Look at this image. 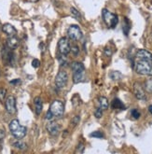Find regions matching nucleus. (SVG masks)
<instances>
[{"label": "nucleus", "mask_w": 152, "mask_h": 154, "mask_svg": "<svg viewBox=\"0 0 152 154\" xmlns=\"http://www.w3.org/2000/svg\"><path fill=\"white\" fill-rule=\"evenodd\" d=\"M58 59H59V62H60L61 65H65L64 64H66V62H67V60H66V57H65V55L61 54V56L59 57Z\"/></svg>", "instance_id": "c85d7f7f"}, {"label": "nucleus", "mask_w": 152, "mask_h": 154, "mask_svg": "<svg viewBox=\"0 0 152 154\" xmlns=\"http://www.w3.org/2000/svg\"><path fill=\"white\" fill-rule=\"evenodd\" d=\"M131 116L134 118V119H135V120H137V119H139L140 118V116H141V114H140V112L137 110L136 108H134L131 111Z\"/></svg>", "instance_id": "5701e85b"}, {"label": "nucleus", "mask_w": 152, "mask_h": 154, "mask_svg": "<svg viewBox=\"0 0 152 154\" xmlns=\"http://www.w3.org/2000/svg\"><path fill=\"white\" fill-rule=\"evenodd\" d=\"M109 77H110V79L113 80H120L122 78V75L120 72L118 71H112L110 74H109Z\"/></svg>", "instance_id": "6ab92c4d"}, {"label": "nucleus", "mask_w": 152, "mask_h": 154, "mask_svg": "<svg viewBox=\"0 0 152 154\" xmlns=\"http://www.w3.org/2000/svg\"><path fill=\"white\" fill-rule=\"evenodd\" d=\"M50 111L56 118H62L64 113V105L61 100H54L50 105Z\"/></svg>", "instance_id": "39448f33"}, {"label": "nucleus", "mask_w": 152, "mask_h": 154, "mask_svg": "<svg viewBox=\"0 0 152 154\" xmlns=\"http://www.w3.org/2000/svg\"><path fill=\"white\" fill-rule=\"evenodd\" d=\"M20 45V41L16 37V36L13 37H9L7 39V46L11 50H16L17 48Z\"/></svg>", "instance_id": "4468645a"}, {"label": "nucleus", "mask_w": 152, "mask_h": 154, "mask_svg": "<svg viewBox=\"0 0 152 154\" xmlns=\"http://www.w3.org/2000/svg\"><path fill=\"white\" fill-rule=\"evenodd\" d=\"M46 129H47V132L52 136H57L61 132L60 124L55 122H51V121H50V122L46 125Z\"/></svg>", "instance_id": "9d476101"}, {"label": "nucleus", "mask_w": 152, "mask_h": 154, "mask_svg": "<svg viewBox=\"0 0 152 154\" xmlns=\"http://www.w3.org/2000/svg\"><path fill=\"white\" fill-rule=\"evenodd\" d=\"M98 103H99V108L102 110H106L108 108V100L104 97V96H100L98 98Z\"/></svg>", "instance_id": "dca6fc26"}, {"label": "nucleus", "mask_w": 152, "mask_h": 154, "mask_svg": "<svg viewBox=\"0 0 152 154\" xmlns=\"http://www.w3.org/2000/svg\"><path fill=\"white\" fill-rule=\"evenodd\" d=\"M136 58L137 59H142V60H146L152 63V53L150 51H146V50H139L136 52Z\"/></svg>", "instance_id": "f8f14e48"}, {"label": "nucleus", "mask_w": 152, "mask_h": 154, "mask_svg": "<svg viewBox=\"0 0 152 154\" xmlns=\"http://www.w3.org/2000/svg\"><path fill=\"white\" fill-rule=\"evenodd\" d=\"M145 90L148 94H152V79H148L145 82Z\"/></svg>", "instance_id": "412c9836"}, {"label": "nucleus", "mask_w": 152, "mask_h": 154, "mask_svg": "<svg viewBox=\"0 0 152 154\" xmlns=\"http://www.w3.org/2000/svg\"><path fill=\"white\" fill-rule=\"evenodd\" d=\"M148 110H149V112H150L151 115H152V105H150L149 107H148Z\"/></svg>", "instance_id": "c9c22d12"}, {"label": "nucleus", "mask_w": 152, "mask_h": 154, "mask_svg": "<svg viewBox=\"0 0 152 154\" xmlns=\"http://www.w3.org/2000/svg\"><path fill=\"white\" fill-rule=\"evenodd\" d=\"M59 52L63 55H67L71 52V46L68 39L66 37H61L58 41Z\"/></svg>", "instance_id": "6e6552de"}, {"label": "nucleus", "mask_w": 152, "mask_h": 154, "mask_svg": "<svg viewBox=\"0 0 152 154\" xmlns=\"http://www.w3.org/2000/svg\"><path fill=\"white\" fill-rule=\"evenodd\" d=\"M102 16H103V20L104 23L107 25L108 28H115L116 25L118 23V18L116 14H114L110 12L107 9L104 8L102 11Z\"/></svg>", "instance_id": "20e7f679"}, {"label": "nucleus", "mask_w": 152, "mask_h": 154, "mask_svg": "<svg viewBox=\"0 0 152 154\" xmlns=\"http://www.w3.org/2000/svg\"><path fill=\"white\" fill-rule=\"evenodd\" d=\"M131 29V23L129 22L127 18L124 19V25H123V32H124L125 36H128V34H129V31Z\"/></svg>", "instance_id": "aec40b11"}, {"label": "nucleus", "mask_w": 152, "mask_h": 154, "mask_svg": "<svg viewBox=\"0 0 152 154\" xmlns=\"http://www.w3.org/2000/svg\"><path fill=\"white\" fill-rule=\"evenodd\" d=\"M6 136V134H5V131L2 129H0V142H1L3 139Z\"/></svg>", "instance_id": "473e14b6"}, {"label": "nucleus", "mask_w": 152, "mask_h": 154, "mask_svg": "<svg viewBox=\"0 0 152 154\" xmlns=\"http://www.w3.org/2000/svg\"><path fill=\"white\" fill-rule=\"evenodd\" d=\"M94 116H95L97 119H100L103 116V110L100 108H96L95 111H94Z\"/></svg>", "instance_id": "cd10ccee"}, {"label": "nucleus", "mask_w": 152, "mask_h": 154, "mask_svg": "<svg viewBox=\"0 0 152 154\" xmlns=\"http://www.w3.org/2000/svg\"><path fill=\"white\" fill-rule=\"evenodd\" d=\"M84 151V145L82 143H79L78 147H77V152H79V153H82Z\"/></svg>", "instance_id": "7c9ffc66"}, {"label": "nucleus", "mask_w": 152, "mask_h": 154, "mask_svg": "<svg viewBox=\"0 0 152 154\" xmlns=\"http://www.w3.org/2000/svg\"><path fill=\"white\" fill-rule=\"evenodd\" d=\"M0 57H2V51H0Z\"/></svg>", "instance_id": "4c0bfd02"}, {"label": "nucleus", "mask_w": 152, "mask_h": 154, "mask_svg": "<svg viewBox=\"0 0 152 154\" xmlns=\"http://www.w3.org/2000/svg\"><path fill=\"white\" fill-rule=\"evenodd\" d=\"M90 136H91V137H95V138H103L104 134H103L102 132L96 131V132H92L91 134H90Z\"/></svg>", "instance_id": "393cba45"}, {"label": "nucleus", "mask_w": 152, "mask_h": 154, "mask_svg": "<svg viewBox=\"0 0 152 154\" xmlns=\"http://www.w3.org/2000/svg\"><path fill=\"white\" fill-rule=\"evenodd\" d=\"M67 37H69V39L73 41H78L82 38L83 34L81 29L79 28V26L72 25H70L69 28L67 29Z\"/></svg>", "instance_id": "423d86ee"}, {"label": "nucleus", "mask_w": 152, "mask_h": 154, "mask_svg": "<svg viewBox=\"0 0 152 154\" xmlns=\"http://www.w3.org/2000/svg\"><path fill=\"white\" fill-rule=\"evenodd\" d=\"M134 69L136 71V73H138L140 75L152 76V63L146 60L137 59L135 62Z\"/></svg>", "instance_id": "f03ea898"}, {"label": "nucleus", "mask_w": 152, "mask_h": 154, "mask_svg": "<svg viewBox=\"0 0 152 154\" xmlns=\"http://www.w3.org/2000/svg\"><path fill=\"white\" fill-rule=\"evenodd\" d=\"M1 26H2V25H1V23H0V29H1Z\"/></svg>", "instance_id": "58836bf2"}, {"label": "nucleus", "mask_w": 152, "mask_h": 154, "mask_svg": "<svg viewBox=\"0 0 152 154\" xmlns=\"http://www.w3.org/2000/svg\"><path fill=\"white\" fill-rule=\"evenodd\" d=\"M71 51H72V53L75 56H77L79 53V48L77 45H73L72 47H71Z\"/></svg>", "instance_id": "bb28decb"}, {"label": "nucleus", "mask_w": 152, "mask_h": 154, "mask_svg": "<svg viewBox=\"0 0 152 154\" xmlns=\"http://www.w3.org/2000/svg\"><path fill=\"white\" fill-rule=\"evenodd\" d=\"M70 11H71V14H72V15H73V17H75L78 21H80V20H81V16H80V13H79V11H78L77 8H71Z\"/></svg>", "instance_id": "4be33fe9"}, {"label": "nucleus", "mask_w": 152, "mask_h": 154, "mask_svg": "<svg viewBox=\"0 0 152 154\" xmlns=\"http://www.w3.org/2000/svg\"><path fill=\"white\" fill-rule=\"evenodd\" d=\"M9 130L12 136L17 139L23 138L27 134V128L22 125L17 119H14L9 122Z\"/></svg>", "instance_id": "f257e3e1"}, {"label": "nucleus", "mask_w": 152, "mask_h": 154, "mask_svg": "<svg viewBox=\"0 0 152 154\" xmlns=\"http://www.w3.org/2000/svg\"><path fill=\"white\" fill-rule=\"evenodd\" d=\"M30 1H31V2H37L39 0H30Z\"/></svg>", "instance_id": "e433bc0d"}, {"label": "nucleus", "mask_w": 152, "mask_h": 154, "mask_svg": "<svg viewBox=\"0 0 152 154\" xmlns=\"http://www.w3.org/2000/svg\"><path fill=\"white\" fill-rule=\"evenodd\" d=\"M68 82V74L64 70L60 71L55 78V84L58 88H64Z\"/></svg>", "instance_id": "0eeeda50"}, {"label": "nucleus", "mask_w": 152, "mask_h": 154, "mask_svg": "<svg viewBox=\"0 0 152 154\" xmlns=\"http://www.w3.org/2000/svg\"><path fill=\"white\" fill-rule=\"evenodd\" d=\"M71 69L73 71V82L74 83L81 82L85 73V67L83 64L79 62H74L71 65Z\"/></svg>", "instance_id": "7ed1b4c3"}, {"label": "nucleus", "mask_w": 152, "mask_h": 154, "mask_svg": "<svg viewBox=\"0 0 152 154\" xmlns=\"http://www.w3.org/2000/svg\"><path fill=\"white\" fill-rule=\"evenodd\" d=\"M11 84H19V83H21V80L17 79H14V80H11V82H9Z\"/></svg>", "instance_id": "72a5a7b5"}, {"label": "nucleus", "mask_w": 152, "mask_h": 154, "mask_svg": "<svg viewBox=\"0 0 152 154\" xmlns=\"http://www.w3.org/2000/svg\"><path fill=\"white\" fill-rule=\"evenodd\" d=\"M40 65V61L39 59H34L32 61V66L35 67V68H37Z\"/></svg>", "instance_id": "c756f323"}, {"label": "nucleus", "mask_w": 152, "mask_h": 154, "mask_svg": "<svg viewBox=\"0 0 152 154\" xmlns=\"http://www.w3.org/2000/svg\"><path fill=\"white\" fill-rule=\"evenodd\" d=\"M79 121H80V117L79 116H75L72 119V121H71V125H72L73 127H76L79 123Z\"/></svg>", "instance_id": "a878e982"}, {"label": "nucleus", "mask_w": 152, "mask_h": 154, "mask_svg": "<svg viewBox=\"0 0 152 154\" xmlns=\"http://www.w3.org/2000/svg\"><path fill=\"white\" fill-rule=\"evenodd\" d=\"M134 94L137 99H139V100H146V99L145 91L139 82H135L134 84Z\"/></svg>", "instance_id": "9b49d317"}, {"label": "nucleus", "mask_w": 152, "mask_h": 154, "mask_svg": "<svg viewBox=\"0 0 152 154\" xmlns=\"http://www.w3.org/2000/svg\"><path fill=\"white\" fill-rule=\"evenodd\" d=\"M1 29L8 37L16 36V34H17V30L15 29V27H14L12 25H11V23H5V25H3L1 26Z\"/></svg>", "instance_id": "ddd939ff"}, {"label": "nucleus", "mask_w": 152, "mask_h": 154, "mask_svg": "<svg viewBox=\"0 0 152 154\" xmlns=\"http://www.w3.org/2000/svg\"><path fill=\"white\" fill-rule=\"evenodd\" d=\"M112 108L114 109H125V105L118 98H115L112 101Z\"/></svg>", "instance_id": "f3484780"}, {"label": "nucleus", "mask_w": 152, "mask_h": 154, "mask_svg": "<svg viewBox=\"0 0 152 154\" xmlns=\"http://www.w3.org/2000/svg\"><path fill=\"white\" fill-rule=\"evenodd\" d=\"M7 96V90L6 89H0V102H4Z\"/></svg>", "instance_id": "b1692460"}, {"label": "nucleus", "mask_w": 152, "mask_h": 154, "mask_svg": "<svg viewBox=\"0 0 152 154\" xmlns=\"http://www.w3.org/2000/svg\"><path fill=\"white\" fill-rule=\"evenodd\" d=\"M53 118H54V116L52 115V113L49 110V111L47 112V114H46V119L48 120V121H51V120L53 119Z\"/></svg>", "instance_id": "2f4dec72"}, {"label": "nucleus", "mask_w": 152, "mask_h": 154, "mask_svg": "<svg viewBox=\"0 0 152 154\" xmlns=\"http://www.w3.org/2000/svg\"><path fill=\"white\" fill-rule=\"evenodd\" d=\"M12 146L14 148H18V150H25L26 148H27V145H26V144L25 142L21 141V140L15 141V142L12 144Z\"/></svg>", "instance_id": "a211bd4d"}, {"label": "nucleus", "mask_w": 152, "mask_h": 154, "mask_svg": "<svg viewBox=\"0 0 152 154\" xmlns=\"http://www.w3.org/2000/svg\"><path fill=\"white\" fill-rule=\"evenodd\" d=\"M5 107H6V110L9 114H15L17 111L16 108V99L14 96L9 95L7 97L6 101H5Z\"/></svg>", "instance_id": "1a4fd4ad"}, {"label": "nucleus", "mask_w": 152, "mask_h": 154, "mask_svg": "<svg viewBox=\"0 0 152 154\" xmlns=\"http://www.w3.org/2000/svg\"><path fill=\"white\" fill-rule=\"evenodd\" d=\"M104 53H106L107 56H110L112 54V51H110V49H106L104 50Z\"/></svg>", "instance_id": "f704fd0d"}, {"label": "nucleus", "mask_w": 152, "mask_h": 154, "mask_svg": "<svg viewBox=\"0 0 152 154\" xmlns=\"http://www.w3.org/2000/svg\"><path fill=\"white\" fill-rule=\"evenodd\" d=\"M34 104H35V111L36 115H40L42 112V108H43V103H42V99L40 97H36L34 99Z\"/></svg>", "instance_id": "2eb2a0df"}]
</instances>
